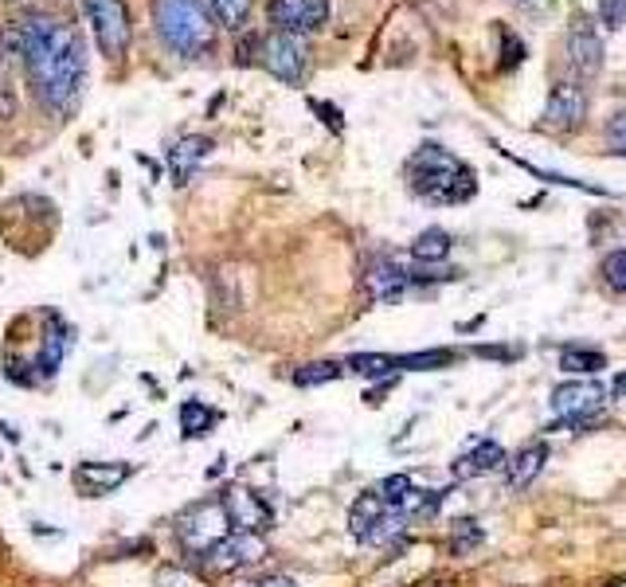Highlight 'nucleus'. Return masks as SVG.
<instances>
[{
	"label": "nucleus",
	"instance_id": "f8f14e48",
	"mask_svg": "<svg viewBox=\"0 0 626 587\" xmlns=\"http://www.w3.org/2000/svg\"><path fill=\"white\" fill-rule=\"evenodd\" d=\"M587 90L579 83H556L548 90L544 114H540V126L548 129H579L587 117Z\"/></svg>",
	"mask_w": 626,
	"mask_h": 587
},
{
	"label": "nucleus",
	"instance_id": "1a4fd4ad",
	"mask_svg": "<svg viewBox=\"0 0 626 587\" xmlns=\"http://www.w3.org/2000/svg\"><path fill=\"white\" fill-rule=\"evenodd\" d=\"M329 0H271L266 20L274 32H290V36H317L329 24Z\"/></svg>",
	"mask_w": 626,
	"mask_h": 587
},
{
	"label": "nucleus",
	"instance_id": "dca6fc26",
	"mask_svg": "<svg viewBox=\"0 0 626 587\" xmlns=\"http://www.w3.org/2000/svg\"><path fill=\"white\" fill-rule=\"evenodd\" d=\"M408 286H411V274L403 271L396 259H380V263H372L368 274H364V290H368L372 302L380 305L400 302L403 294H408Z\"/></svg>",
	"mask_w": 626,
	"mask_h": 587
},
{
	"label": "nucleus",
	"instance_id": "a878e982",
	"mask_svg": "<svg viewBox=\"0 0 626 587\" xmlns=\"http://www.w3.org/2000/svg\"><path fill=\"white\" fill-rule=\"evenodd\" d=\"M486 540V533L478 528V521H470V517H459L454 525H450V548L459 552V557H470L474 548Z\"/></svg>",
	"mask_w": 626,
	"mask_h": 587
},
{
	"label": "nucleus",
	"instance_id": "bb28decb",
	"mask_svg": "<svg viewBox=\"0 0 626 587\" xmlns=\"http://www.w3.org/2000/svg\"><path fill=\"white\" fill-rule=\"evenodd\" d=\"M341 372H345V364H337V361H317V364H305V369L293 372V384H298V388H313V384L337 380Z\"/></svg>",
	"mask_w": 626,
	"mask_h": 587
},
{
	"label": "nucleus",
	"instance_id": "423d86ee",
	"mask_svg": "<svg viewBox=\"0 0 626 587\" xmlns=\"http://www.w3.org/2000/svg\"><path fill=\"white\" fill-rule=\"evenodd\" d=\"M259 63L271 71L278 83L298 87L310 75V43L305 36H290V32H271L259 39Z\"/></svg>",
	"mask_w": 626,
	"mask_h": 587
},
{
	"label": "nucleus",
	"instance_id": "aec40b11",
	"mask_svg": "<svg viewBox=\"0 0 626 587\" xmlns=\"http://www.w3.org/2000/svg\"><path fill=\"white\" fill-rule=\"evenodd\" d=\"M212 153V137H204V134H188V137H180L173 149H168V168H173V176H176V185H185L188 176H192V168L204 161V157Z\"/></svg>",
	"mask_w": 626,
	"mask_h": 587
},
{
	"label": "nucleus",
	"instance_id": "4be33fe9",
	"mask_svg": "<svg viewBox=\"0 0 626 587\" xmlns=\"http://www.w3.org/2000/svg\"><path fill=\"white\" fill-rule=\"evenodd\" d=\"M204 4H208V12H212L215 28H224V32H243L247 20H251V9H254V0H204Z\"/></svg>",
	"mask_w": 626,
	"mask_h": 587
},
{
	"label": "nucleus",
	"instance_id": "393cba45",
	"mask_svg": "<svg viewBox=\"0 0 626 587\" xmlns=\"http://www.w3.org/2000/svg\"><path fill=\"white\" fill-rule=\"evenodd\" d=\"M560 369L576 372V376H591V372L606 369V357L599 349H584V345H567L560 349Z\"/></svg>",
	"mask_w": 626,
	"mask_h": 587
},
{
	"label": "nucleus",
	"instance_id": "7c9ffc66",
	"mask_svg": "<svg viewBox=\"0 0 626 587\" xmlns=\"http://www.w3.org/2000/svg\"><path fill=\"white\" fill-rule=\"evenodd\" d=\"M525 59V43L513 32H501V67H517Z\"/></svg>",
	"mask_w": 626,
	"mask_h": 587
},
{
	"label": "nucleus",
	"instance_id": "b1692460",
	"mask_svg": "<svg viewBox=\"0 0 626 587\" xmlns=\"http://www.w3.org/2000/svg\"><path fill=\"white\" fill-rule=\"evenodd\" d=\"M442 505V489H411L408 501L400 505V513L408 517V525H420V521H430Z\"/></svg>",
	"mask_w": 626,
	"mask_h": 587
},
{
	"label": "nucleus",
	"instance_id": "2f4dec72",
	"mask_svg": "<svg viewBox=\"0 0 626 587\" xmlns=\"http://www.w3.org/2000/svg\"><path fill=\"white\" fill-rule=\"evenodd\" d=\"M606 141L615 153H626V110H618L611 122H606Z\"/></svg>",
	"mask_w": 626,
	"mask_h": 587
},
{
	"label": "nucleus",
	"instance_id": "0eeeda50",
	"mask_svg": "<svg viewBox=\"0 0 626 587\" xmlns=\"http://www.w3.org/2000/svg\"><path fill=\"white\" fill-rule=\"evenodd\" d=\"M454 364L450 349H430V352H408V357H391V352H356L345 361V369H352L356 376H396V372H430Z\"/></svg>",
	"mask_w": 626,
	"mask_h": 587
},
{
	"label": "nucleus",
	"instance_id": "20e7f679",
	"mask_svg": "<svg viewBox=\"0 0 626 587\" xmlns=\"http://www.w3.org/2000/svg\"><path fill=\"white\" fill-rule=\"evenodd\" d=\"M83 16H87L95 43L107 63H122L134 39V24H129L126 0H83Z\"/></svg>",
	"mask_w": 626,
	"mask_h": 587
},
{
	"label": "nucleus",
	"instance_id": "f704fd0d",
	"mask_svg": "<svg viewBox=\"0 0 626 587\" xmlns=\"http://www.w3.org/2000/svg\"><path fill=\"white\" fill-rule=\"evenodd\" d=\"M611 391H615L618 400H626V369H623V372H618V376H615V384H611Z\"/></svg>",
	"mask_w": 626,
	"mask_h": 587
},
{
	"label": "nucleus",
	"instance_id": "f03ea898",
	"mask_svg": "<svg viewBox=\"0 0 626 587\" xmlns=\"http://www.w3.org/2000/svg\"><path fill=\"white\" fill-rule=\"evenodd\" d=\"M408 188L420 196L423 204L447 208L466 204L478 196V176L462 161L459 153H450L439 141H423L415 153L408 157Z\"/></svg>",
	"mask_w": 626,
	"mask_h": 587
},
{
	"label": "nucleus",
	"instance_id": "9b49d317",
	"mask_svg": "<svg viewBox=\"0 0 626 587\" xmlns=\"http://www.w3.org/2000/svg\"><path fill=\"white\" fill-rule=\"evenodd\" d=\"M564 51H567V63H572V71H576L579 78H596L606 63L603 36H599V28L591 20H576V24L567 28Z\"/></svg>",
	"mask_w": 626,
	"mask_h": 587
},
{
	"label": "nucleus",
	"instance_id": "c756f323",
	"mask_svg": "<svg viewBox=\"0 0 626 587\" xmlns=\"http://www.w3.org/2000/svg\"><path fill=\"white\" fill-rule=\"evenodd\" d=\"M599 20H603V28L618 32L626 24V0H599Z\"/></svg>",
	"mask_w": 626,
	"mask_h": 587
},
{
	"label": "nucleus",
	"instance_id": "5701e85b",
	"mask_svg": "<svg viewBox=\"0 0 626 587\" xmlns=\"http://www.w3.org/2000/svg\"><path fill=\"white\" fill-rule=\"evenodd\" d=\"M411 254H415V263L430 266V263H442L450 254V235L442 227H427V232L415 235V243H411Z\"/></svg>",
	"mask_w": 626,
	"mask_h": 587
},
{
	"label": "nucleus",
	"instance_id": "39448f33",
	"mask_svg": "<svg viewBox=\"0 0 626 587\" xmlns=\"http://www.w3.org/2000/svg\"><path fill=\"white\" fill-rule=\"evenodd\" d=\"M231 517H227V505L224 498H212V501H200V505H192L180 517V525H176V537H180V545L188 548V552H196V557H204V552H212L215 545L224 537H231Z\"/></svg>",
	"mask_w": 626,
	"mask_h": 587
},
{
	"label": "nucleus",
	"instance_id": "9d476101",
	"mask_svg": "<svg viewBox=\"0 0 626 587\" xmlns=\"http://www.w3.org/2000/svg\"><path fill=\"white\" fill-rule=\"evenodd\" d=\"M266 557V540L259 533H231L224 537L212 552H204V567L224 576V572H239V567H251Z\"/></svg>",
	"mask_w": 626,
	"mask_h": 587
},
{
	"label": "nucleus",
	"instance_id": "4468645a",
	"mask_svg": "<svg viewBox=\"0 0 626 587\" xmlns=\"http://www.w3.org/2000/svg\"><path fill=\"white\" fill-rule=\"evenodd\" d=\"M43 322H48V329H43V337H39V357H36L39 380H48L51 372L63 364V357L71 352V345H75V337H71V325L63 322L55 310H43Z\"/></svg>",
	"mask_w": 626,
	"mask_h": 587
},
{
	"label": "nucleus",
	"instance_id": "6ab92c4d",
	"mask_svg": "<svg viewBox=\"0 0 626 587\" xmlns=\"http://www.w3.org/2000/svg\"><path fill=\"white\" fill-rule=\"evenodd\" d=\"M548 462V442H525V447L505 462V486L509 489H528L540 478V470Z\"/></svg>",
	"mask_w": 626,
	"mask_h": 587
},
{
	"label": "nucleus",
	"instance_id": "412c9836",
	"mask_svg": "<svg viewBox=\"0 0 626 587\" xmlns=\"http://www.w3.org/2000/svg\"><path fill=\"white\" fill-rule=\"evenodd\" d=\"M215 423H220V411H215L212 403L188 400L185 408H180V435H185V439H204Z\"/></svg>",
	"mask_w": 626,
	"mask_h": 587
},
{
	"label": "nucleus",
	"instance_id": "c85d7f7f",
	"mask_svg": "<svg viewBox=\"0 0 626 587\" xmlns=\"http://www.w3.org/2000/svg\"><path fill=\"white\" fill-rule=\"evenodd\" d=\"M603 278L615 294H626V251H611L603 259Z\"/></svg>",
	"mask_w": 626,
	"mask_h": 587
},
{
	"label": "nucleus",
	"instance_id": "ddd939ff",
	"mask_svg": "<svg viewBox=\"0 0 626 587\" xmlns=\"http://www.w3.org/2000/svg\"><path fill=\"white\" fill-rule=\"evenodd\" d=\"M129 474H134L129 462H78L71 482H75V489L83 498H107V494H114Z\"/></svg>",
	"mask_w": 626,
	"mask_h": 587
},
{
	"label": "nucleus",
	"instance_id": "72a5a7b5",
	"mask_svg": "<svg viewBox=\"0 0 626 587\" xmlns=\"http://www.w3.org/2000/svg\"><path fill=\"white\" fill-rule=\"evenodd\" d=\"M239 587H298L290 576H263V579H251V584H239Z\"/></svg>",
	"mask_w": 626,
	"mask_h": 587
},
{
	"label": "nucleus",
	"instance_id": "473e14b6",
	"mask_svg": "<svg viewBox=\"0 0 626 587\" xmlns=\"http://www.w3.org/2000/svg\"><path fill=\"white\" fill-rule=\"evenodd\" d=\"M310 110H313V114H322V117H325V126H329L333 134H341V129H345L341 110H337V107H329V102H317V98H310Z\"/></svg>",
	"mask_w": 626,
	"mask_h": 587
},
{
	"label": "nucleus",
	"instance_id": "a211bd4d",
	"mask_svg": "<svg viewBox=\"0 0 626 587\" xmlns=\"http://www.w3.org/2000/svg\"><path fill=\"white\" fill-rule=\"evenodd\" d=\"M388 513H391L388 501H384L380 494H376V489H364L361 498H356V501L349 505V533H352L356 540H361V545H368L372 533L380 528V521L388 517Z\"/></svg>",
	"mask_w": 626,
	"mask_h": 587
},
{
	"label": "nucleus",
	"instance_id": "cd10ccee",
	"mask_svg": "<svg viewBox=\"0 0 626 587\" xmlns=\"http://www.w3.org/2000/svg\"><path fill=\"white\" fill-rule=\"evenodd\" d=\"M411 489H415V482H411L408 474H391V478H384L380 486H376V494L388 501V509H400L403 501H408Z\"/></svg>",
	"mask_w": 626,
	"mask_h": 587
},
{
	"label": "nucleus",
	"instance_id": "f3484780",
	"mask_svg": "<svg viewBox=\"0 0 626 587\" xmlns=\"http://www.w3.org/2000/svg\"><path fill=\"white\" fill-rule=\"evenodd\" d=\"M501 462H505V450H501V442L481 439V442H474L470 450H462L459 459H454V466H450V474H454L459 482L486 478V474H493Z\"/></svg>",
	"mask_w": 626,
	"mask_h": 587
},
{
	"label": "nucleus",
	"instance_id": "7ed1b4c3",
	"mask_svg": "<svg viewBox=\"0 0 626 587\" xmlns=\"http://www.w3.org/2000/svg\"><path fill=\"white\" fill-rule=\"evenodd\" d=\"M149 16L161 43L176 55L200 59L215 48V20L204 0H153Z\"/></svg>",
	"mask_w": 626,
	"mask_h": 587
},
{
	"label": "nucleus",
	"instance_id": "f257e3e1",
	"mask_svg": "<svg viewBox=\"0 0 626 587\" xmlns=\"http://www.w3.org/2000/svg\"><path fill=\"white\" fill-rule=\"evenodd\" d=\"M4 48L20 55L39 107L55 117L75 114L87 83V48L67 20L32 12L4 32Z\"/></svg>",
	"mask_w": 626,
	"mask_h": 587
},
{
	"label": "nucleus",
	"instance_id": "2eb2a0df",
	"mask_svg": "<svg viewBox=\"0 0 626 587\" xmlns=\"http://www.w3.org/2000/svg\"><path fill=\"white\" fill-rule=\"evenodd\" d=\"M224 505L235 533H263V528H271V505L254 489H231V494H224Z\"/></svg>",
	"mask_w": 626,
	"mask_h": 587
},
{
	"label": "nucleus",
	"instance_id": "6e6552de",
	"mask_svg": "<svg viewBox=\"0 0 626 587\" xmlns=\"http://www.w3.org/2000/svg\"><path fill=\"white\" fill-rule=\"evenodd\" d=\"M552 411L560 415L564 427L587 430L591 423L603 415V384L596 380H567L560 388H552Z\"/></svg>",
	"mask_w": 626,
	"mask_h": 587
}]
</instances>
